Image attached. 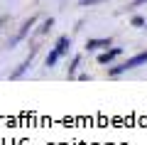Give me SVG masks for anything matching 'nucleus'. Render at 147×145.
<instances>
[{
  "mask_svg": "<svg viewBox=\"0 0 147 145\" xmlns=\"http://www.w3.org/2000/svg\"><path fill=\"white\" fill-rule=\"evenodd\" d=\"M34 22H37V17H30V20H27L25 25L20 27V32H17V35H15V39H12L10 44H17V42H22V39H25V37H27V32L32 30V25H34Z\"/></svg>",
  "mask_w": 147,
  "mask_h": 145,
  "instance_id": "nucleus-4",
  "label": "nucleus"
},
{
  "mask_svg": "<svg viewBox=\"0 0 147 145\" xmlns=\"http://www.w3.org/2000/svg\"><path fill=\"white\" fill-rule=\"evenodd\" d=\"M98 3H103V0H79L81 7H93V5H98Z\"/></svg>",
  "mask_w": 147,
  "mask_h": 145,
  "instance_id": "nucleus-9",
  "label": "nucleus"
},
{
  "mask_svg": "<svg viewBox=\"0 0 147 145\" xmlns=\"http://www.w3.org/2000/svg\"><path fill=\"white\" fill-rule=\"evenodd\" d=\"M30 62H32V54H30V59H27V62H22V64H20V67H17V69H15V71H12V74H10V79H20V76H22V74H25V71H27V69H30Z\"/></svg>",
  "mask_w": 147,
  "mask_h": 145,
  "instance_id": "nucleus-6",
  "label": "nucleus"
},
{
  "mask_svg": "<svg viewBox=\"0 0 147 145\" xmlns=\"http://www.w3.org/2000/svg\"><path fill=\"white\" fill-rule=\"evenodd\" d=\"M120 54H123L120 47H113V49H108V47H105V52L98 54V64H110L115 57H120Z\"/></svg>",
  "mask_w": 147,
  "mask_h": 145,
  "instance_id": "nucleus-3",
  "label": "nucleus"
},
{
  "mask_svg": "<svg viewBox=\"0 0 147 145\" xmlns=\"http://www.w3.org/2000/svg\"><path fill=\"white\" fill-rule=\"evenodd\" d=\"M69 47H71V37L61 35V37L57 39V44H54V49L47 54V67H49V69H52V67H57V62H59V59H61L64 54L69 52Z\"/></svg>",
  "mask_w": 147,
  "mask_h": 145,
  "instance_id": "nucleus-1",
  "label": "nucleus"
},
{
  "mask_svg": "<svg viewBox=\"0 0 147 145\" xmlns=\"http://www.w3.org/2000/svg\"><path fill=\"white\" fill-rule=\"evenodd\" d=\"M142 3H147V0H135V3H132V7H137V5H142Z\"/></svg>",
  "mask_w": 147,
  "mask_h": 145,
  "instance_id": "nucleus-11",
  "label": "nucleus"
},
{
  "mask_svg": "<svg viewBox=\"0 0 147 145\" xmlns=\"http://www.w3.org/2000/svg\"><path fill=\"white\" fill-rule=\"evenodd\" d=\"M145 17H140V15H135V17H132V27H145Z\"/></svg>",
  "mask_w": 147,
  "mask_h": 145,
  "instance_id": "nucleus-10",
  "label": "nucleus"
},
{
  "mask_svg": "<svg viewBox=\"0 0 147 145\" xmlns=\"http://www.w3.org/2000/svg\"><path fill=\"white\" fill-rule=\"evenodd\" d=\"M79 64H81V57L76 54V57H74V62H71V67H69V76H76V69H79Z\"/></svg>",
  "mask_w": 147,
  "mask_h": 145,
  "instance_id": "nucleus-7",
  "label": "nucleus"
},
{
  "mask_svg": "<svg viewBox=\"0 0 147 145\" xmlns=\"http://www.w3.org/2000/svg\"><path fill=\"white\" fill-rule=\"evenodd\" d=\"M142 64H147V52H140V54H135V57H130L127 62H123L120 67H113L108 74L110 76H120V74L130 71V69H137V67H142Z\"/></svg>",
  "mask_w": 147,
  "mask_h": 145,
  "instance_id": "nucleus-2",
  "label": "nucleus"
},
{
  "mask_svg": "<svg viewBox=\"0 0 147 145\" xmlns=\"http://www.w3.org/2000/svg\"><path fill=\"white\" fill-rule=\"evenodd\" d=\"M86 47H88V52L105 49V47H110V39H88V42H86Z\"/></svg>",
  "mask_w": 147,
  "mask_h": 145,
  "instance_id": "nucleus-5",
  "label": "nucleus"
},
{
  "mask_svg": "<svg viewBox=\"0 0 147 145\" xmlns=\"http://www.w3.org/2000/svg\"><path fill=\"white\" fill-rule=\"evenodd\" d=\"M52 25H54V17H49V20H44V22H42V27H39L37 32H39V35H44V32L52 30Z\"/></svg>",
  "mask_w": 147,
  "mask_h": 145,
  "instance_id": "nucleus-8",
  "label": "nucleus"
}]
</instances>
